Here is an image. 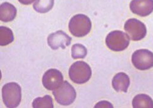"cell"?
Listing matches in <instances>:
<instances>
[{
  "mask_svg": "<svg viewBox=\"0 0 153 108\" xmlns=\"http://www.w3.org/2000/svg\"><path fill=\"white\" fill-rule=\"evenodd\" d=\"M69 30L74 36L82 37L88 34L92 28L91 19L87 15L77 14L70 19L68 24Z\"/></svg>",
  "mask_w": 153,
  "mask_h": 108,
  "instance_id": "1",
  "label": "cell"
},
{
  "mask_svg": "<svg viewBox=\"0 0 153 108\" xmlns=\"http://www.w3.org/2000/svg\"><path fill=\"white\" fill-rule=\"evenodd\" d=\"M2 98L4 105L7 107H17L22 100L21 87L16 82L5 84L2 88Z\"/></svg>",
  "mask_w": 153,
  "mask_h": 108,
  "instance_id": "2",
  "label": "cell"
},
{
  "mask_svg": "<svg viewBox=\"0 0 153 108\" xmlns=\"http://www.w3.org/2000/svg\"><path fill=\"white\" fill-rule=\"evenodd\" d=\"M69 77L75 84H83L88 82L92 76V70L87 63L78 61L73 63L69 69Z\"/></svg>",
  "mask_w": 153,
  "mask_h": 108,
  "instance_id": "3",
  "label": "cell"
},
{
  "mask_svg": "<svg viewBox=\"0 0 153 108\" xmlns=\"http://www.w3.org/2000/svg\"><path fill=\"white\" fill-rule=\"evenodd\" d=\"M53 94L56 101L62 106L72 104L76 96L75 89L67 81H63L62 84L58 89L53 90Z\"/></svg>",
  "mask_w": 153,
  "mask_h": 108,
  "instance_id": "4",
  "label": "cell"
},
{
  "mask_svg": "<svg viewBox=\"0 0 153 108\" xmlns=\"http://www.w3.org/2000/svg\"><path fill=\"white\" fill-rule=\"evenodd\" d=\"M130 44L128 36L120 30L110 32L106 37V44L113 51H122L126 50Z\"/></svg>",
  "mask_w": 153,
  "mask_h": 108,
  "instance_id": "5",
  "label": "cell"
},
{
  "mask_svg": "<svg viewBox=\"0 0 153 108\" xmlns=\"http://www.w3.org/2000/svg\"><path fill=\"white\" fill-rule=\"evenodd\" d=\"M124 29L130 38L134 41L144 39L147 34V29L144 23L136 18H130L126 21Z\"/></svg>",
  "mask_w": 153,
  "mask_h": 108,
  "instance_id": "6",
  "label": "cell"
},
{
  "mask_svg": "<svg viewBox=\"0 0 153 108\" xmlns=\"http://www.w3.org/2000/svg\"><path fill=\"white\" fill-rule=\"evenodd\" d=\"M133 65L139 70H147L153 67V53L147 50L135 51L132 56Z\"/></svg>",
  "mask_w": 153,
  "mask_h": 108,
  "instance_id": "7",
  "label": "cell"
},
{
  "mask_svg": "<svg viewBox=\"0 0 153 108\" xmlns=\"http://www.w3.org/2000/svg\"><path fill=\"white\" fill-rule=\"evenodd\" d=\"M42 82L44 87L48 90H54L63 82L62 72L57 69L51 68L47 70L43 75Z\"/></svg>",
  "mask_w": 153,
  "mask_h": 108,
  "instance_id": "8",
  "label": "cell"
},
{
  "mask_svg": "<svg viewBox=\"0 0 153 108\" xmlns=\"http://www.w3.org/2000/svg\"><path fill=\"white\" fill-rule=\"evenodd\" d=\"M48 44L52 50H56L58 48L65 49L70 46L72 38L65 32L58 30L51 34L48 37Z\"/></svg>",
  "mask_w": 153,
  "mask_h": 108,
  "instance_id": "9",
  "label": "cell"
},
{
  "mask_svg": "<svg viewBox=\"0 0 153 108\" xmlns=\"http://www.w3.org/2000/svg\"><path fill=\"white\" fill-rule=\"evenodd\" d=\"M130 8L134 14L147 17L153 12V0H132Z\"/></svg>",
  "mask_w": 153,
  "mask_h": 108,
  "instance_id": "10",
  "label": "cell"
},
{
  "mask_svg": "<svg viewBox=\"0 0 153 108\" xmlns=\"http://www.w3.org/2000/svg\"><path fill=\"white\" fill-rule=\"evenodd\" d=\"M130 84V80L129 77L123 72H120L115 75L112 80V86L117 92H127Z\"/></svg>",
  "mask_w": 153,
  "mask_h": 108,
  "instance_id": "11",
  "label": "cell"
},
{
  "mask_svg": "<svg viewBox=\"0 0 153 108\" xmlns=\"http://www.w3.org/2000/svg\"><path fill=\"white\" fill-rule=\"evenodd\" d=\"M17 8L8 2L0 5V20L3 22H9L13 20L17 16Z\"/></svg>",
  "mask_w": 153,
  "mask_h": 108,
  "instance_id": "12",
  "label": "cell"
},
{
  "mask_svg": "<svg viewBox=\"0 0 153 108\" xmlns=\"http://www.w3.org/2000/svg\"><path fill=\"white\" fill-rule=\"evenodd\" d=\"M132 106L134 108H153V100L146 94H138L133 99Z\"/></svg>",
  "mask_w": 153,
  "mask_h": 108,
  "instance_id": "13",
  "label": "cell"
},
{
  "mask_svg": "<svg viewBox=\"0 0 153 108\" xmlns=\"http://www.w3.org/2000/svg\"><path fill=\"white\" fill-rule=\"evenodd\" d=\"M14 41L12 30L4 26L0 27V46H7Z\"/></svg>",
  "mask_w": 153,
  "mask_h": 108,
  "instance_id": "14",
  "label": "cell"
},
{
  "mask_svg": "<svg viewBox=\"0 0 153 108\" xmlns=\"http://www.w3.org/2000/svg\"><path fill=\"white\" fill-rule=\"evenodd\" d=\"M54 2V0H37L33 7L37 12L45 13L53 8Z\"/></svg>",
  "mask_w": 153,
  "mask_h": 108,
  "instance_id": "15",
  "label": "cell"
},
{
  "mask_svg": "<svg viewBox=\"0 0 153 108\" xmlns=\"http://www.w3.org/2000/svg\"><path fill=\"white\" fill-rule=\"evenodd\" d=\"M34 108H53V101L50 95H45L42 98H37L32 102Z\"/></svg>",
  "mask_w": 153,
  "mask_h": 108,
  "instance_id": "16",
  "label": "cell"
},
{
  "mask_svg": "<svg viewBox=\"0 0 153 108\" xmlns=\"http://www.w3.org/2000/svg\"><path fill=\"white\" fill-rule=\"evenodd\" d=\"M87 54L86 47L81 44H75L72 47V57L74 59H83Z\"/></svg>",
  "mask_w": 153,
  "mask_h": 108,
  "instance_id": "17",
  "label": "cell"
},
{
  "mask_svg": "<svg viewBox=\"0 0 153 108\" xmlns=\"http://www.w3.org/2000/svg\"><path fill=\"white\" fill-rule=\"evenodd\" d=\"M94 107L97 108V107H111L113 108V106L106 101H100V102H98L97 104H96V106H94Z\"/></svg>",
  "mask_w": 153,
  "mask_h": 108,
  "instance_id": "18",
  "label": "cell"
},
{
  "mask_svg": "<svg viewBox=\"0 0 153 108\" xmlns=\"http://www.w3.org/2000/svg\"><path fill=\"white\" fill-rule=\"evenodd\" d=\"M18 1L22 4L25 5H29L34 2L36 0H18Z\"/></svg>",
  "mask_w": 153,
  "mask_h": 108,
  "instance_id": "19",
  "label": "cell"
}]
</instances>
